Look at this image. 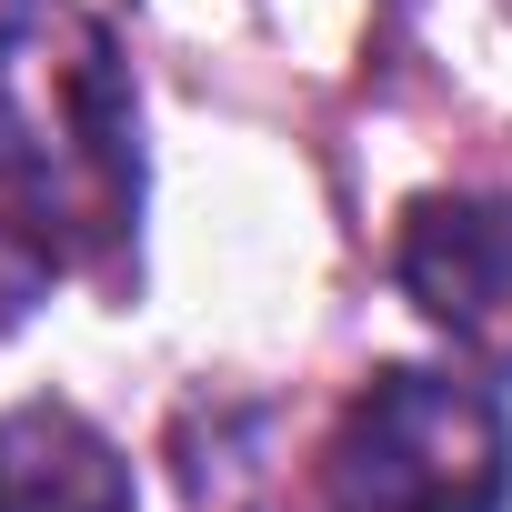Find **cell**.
<instances>
[{
  "label": "cell",
  "instance_id": "7a4b0ae2",
  "mask_svg": "<svg viewBox=\"0 0 512 512\" xmlns=\"http://www.w3.org/2000/svg\"><path fill=\"white\" fill-rule=\"evenodd\" d=\"M512 412L462 372H372L322 452V512H502Z\"/></svg>",
  "mask_w": 512,
  "mask_h": 512
},
{
  "label": "cell",
  "instance_id": "3957f363",
  "mask_svg": "<svg viewBox=\"0 0 512 512\" xmlns=\"http://www.w3.org/2000/svg\"><path fill=\"white\" fill-rule=\"evenodd\" d=\"M402 292L482 372H512V191H442L402 221Z\"/></svg>",
  "mask_w": 512,
  "mask_h": 512
},
{
  "label": "cell",
  "instance_id": "277c9868",
  "mask_svg": "<svg viewBox=\"0 0 512 512\" xmlns=\"http://www.w3.org/2000/svg\"><path fill=\"white\" fill-rule=\"evenodd\" d=\"M0 512H141L131 462L71 402L0 412Z\"/></svg>",
  "mask_w": 512,
  "mask_h": 512
},
{
  "label": "cell",
  "instance_id": "5b68a950",
  "mask_svg": "<svg viewBox=\"0 0 512 512\" xmlns=\"http://www.w3.org/2000/svg\"><path fill=\"white\" fill-rule=\"evenodd\" d=\"M502 11H512V0H502Z\"/></svg>",
  "mask_w": 512,
  "mask_h": 512
},
{
  "label": "cell",
  "instance_id": "6da1fadb",
  "mask_svg": "<svg viewBox=\"0 0 512 512\" xmlns=\"http://www.w3.org/2000/svg\"><path fill=\"white\" fill-rule=\"evenodd\" d=\"M141 211V111L81 0H0V312L111 262Z\"/></svg>",
  "mask_w": 512,
  "mask_h": 512
}]
</instances>
